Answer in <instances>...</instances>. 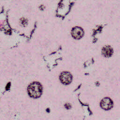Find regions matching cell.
Listing matches in <instances>:
<instances>
[{
	"mask_svg": "<svg viewBox=\"0 0 120 120\" xmlns=\"http://www.w3.org/2000/svg\"><path fill=\"white\" fill-rule=\"evenodd\" d=\"M28 92L31 98H39L42 93V86L39 82H32L28 86Z\"/></svg>",
	"mask_w": 120,
	"mask_h": 120,
	"instance_id": "6da1fadb",
	"label": "cell"
},
{
	"mask_svg": "<svg viewBox=\"0 0 120 120\" xmlns=\"http://www.w3.org/2000/svg\"><path fill=\"white\" fill-rule=\"evenodd\" d=\"M60 79L62 83L65 85H68L71 82L72 76L69 72L63 71L60 74Z\"/></svg>",
	"mask_w": 120,
	"mask_h": 120,
	"instance_id": "7a4b0ae2",
	"label": "cell"
},
{
	"mask_svg": "<svg viewBox=\"0 0 120 120\" xmlns=\"http://www.w3.org/2000/svg\"><path fill=\"white\" fill-rule=\"evenodd\" d=\"M83 34L84 31L83 29L79 26L75 27L71 30L72 36L76 39H79L82 38Z\"/></svg>",
	"mask_w": 120,
	"mask_h": 120,
	"instance_id": "3957f363",
	"label": "cell"
},
{
	"mask_svg": "<svg viewBox=\"0 0 120 120\" xmlns=\"http://www.w3.org/2000/svg\"><path fill=\"white\" fill-rule=\"evenodd\" d=\"M100 106L102 109L108 110L112 107L113 102L109 98H105L101 101Z\"/></svg>",
	"mask_w": 120,
	"mask_h": 120,
	"instance_id": "277c9868",
	"label": "cell"
},
{
	"mask_svg": "<svg viewBox=\"0 0 120 120\" xmlns=\"http://www.w3.org/2000/svg\"><path fill=\"white\" fill-rule=\"evenodd\" d=\"M113 53L112 48L110 45H105L102 49V53L105 57H110Z\"/></svg>",
	"mask_w": 120,
	"mask_h": 120,
	"instance_id": "5b68a950",
	"label": "cell"
}]
</instances>
